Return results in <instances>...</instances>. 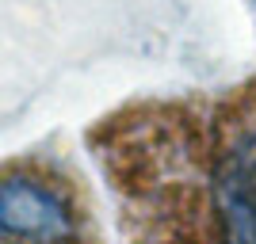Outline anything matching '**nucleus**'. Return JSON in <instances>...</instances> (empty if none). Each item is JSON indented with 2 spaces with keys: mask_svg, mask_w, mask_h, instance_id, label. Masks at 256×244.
<instances>
[{
  "mask_svg": "<svg viewBox=\"0 0 256 244\" xmlns=\"http://www.w3.org/2000/svg\"><path fill=\"white\" fill-rule=\"evenodd\" d=\"M192 153V229L206 244H256V96L237 99Z\"/></svg>",
  "mask_w": 256,
  "mask_h": 244,
  "instance_id": "nucleus-1",
  "label": "nucleus"
},
{
  "mask_svg": "<svg viewBox=\"0 0 256 244\" xmlns=\"http://www.w3.org/2000/svg\"><path fill=\"white\" fill-rule=\"evenodd\" d=\"M0 244H92L76 191L46 164L0 168Z\"/></svg>",
  "mask_w": 256,
  "mask_h": 244,
  "instance_id": "nucleus-2",
  "label": "nucleus"
}]
</instances>
